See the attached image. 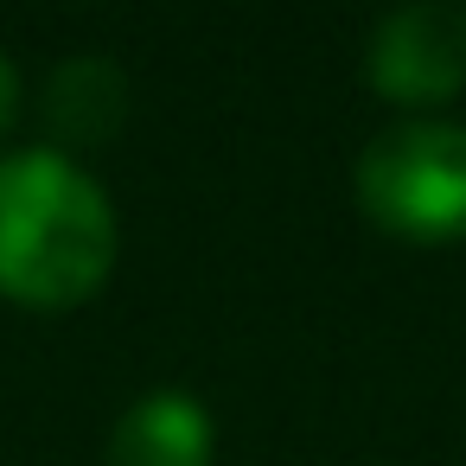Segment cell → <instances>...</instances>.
Returning a JSON list of instances; mask_svg holds the SVG:
<instances>
[{
	"instance_id": "8992f818",
	"label": "cell",
	"mask_w": 466,
	"mask_h": 466,
	"mask_svg": "<svg viewBox=\"0 0 466 466\" xmlns=\"http://www.w3.org/2000/svg\"><path fill=\"white\" fill-rule=\"evenodd\" d=\"M14 109H20V71H14L7 52H0V128L14 122Z\"/></svg>"
},
{
	"instance_id": "7a4b0ae2",
	"label": "cell",
	"mask_w": 466,
	"mask_h": 466,
	"mask_svg": "<svg viewBox=\"0 0 466 466\" xmlns=\"http://www.w3.org/2000/svg\"><path fill=\"white\" fill-rule=\"evenodd\" d=\"M358 205L370 224L409 243L466 237V122L409 116L364 141L358 154Z\"/></svg>"
},
{
	"instance_id": "277c9868",
	"label": "cell",
	"mask_w": 466,
	"mask_h": 466,
	"mask_svg": "<svg viewBox=\"0 0 466 466\" xmlns=\"http://www.w3.org/2000/svg\"><path fill=\"white\" fill-rule=\"evenodd\" d=\"M218 421L192 390H147L109 428V466H211Z\"/></svg>"
},
{
	"instance_id": "3957f363",
	"label": "cell",
	"mask_w": 466,
	"mask_h": 466,
	"mask_svg": "<svg viewBox=\"0 0 466 466\" xmlns=\"http://www.w3.org/2000/svg\"><path fill=\"white\" fill-rule=\"evenodd\" d=\"M364 84L396 109H434L466 90V7L409 0L364 39Z\"/></svg>"
},
{
	"instance_id": "5b68a950",
	"label": "cell",
	"mask_w": 466,
	"mask_h": 466,
	"mask_svg": "<svg viewBox=\"0 0 466 466\" xmlns=\"http://www.w3.org/2000/svg\"><path fill=\"white\" fill-rule=\"evenodd\" d=\"M46 116H52V128H58L65 147H96V141H109V135L122 128V116H128V77H122V65H116V58H96V52L65 58V65L52 71Z\"/></svg>"
},
{
	"instance_id": "6da1fadb",
	"label": "cell",
	"mask_w": 466,
	"mask_h": 466,
	"mask_svg": "<svg viewBox=\"0 0 466 466\" xmlns=\"http://www.w3.org/2000/svg\"><path fill=\"white\" fill-rule=\"evenodd\" d=\"M122 249V224L90 167L65 147L0 154V294L33 313L84 307Z\"/></svg>"
}]
</instances>
